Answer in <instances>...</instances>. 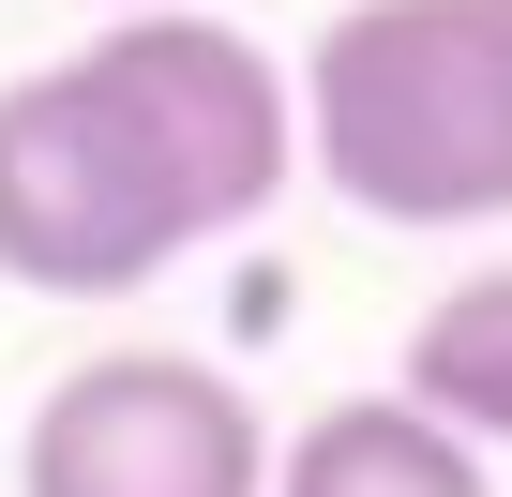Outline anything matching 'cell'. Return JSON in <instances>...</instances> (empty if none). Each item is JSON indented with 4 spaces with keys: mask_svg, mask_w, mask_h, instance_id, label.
<instances>
[{
    "mask_svg": "<svg viewBox=\"0 0 512 497\" xmlns=\"http://www.w3.org/2000/svg\"><path fill=\"white\" fill-rule=\"evenodd\" d=\"M302 166L287 61L226 16H106L91 46L0 76V272L31 302H121L241 241Z\"/></svg>",
    "mask_w": 512,
    "mask_h": 497,
    "instance_id": "6da1fadb",
    "label": "cell"
},
{
    "mask_svg": "<svg viewBox=\"0 0 512 497\" xmlns=\"http://www.w3.org/2000/svg\"><path fill=\"white\" fill-rule=\"evenodd\" d=\"M302 166L377 226L512 211V0H347L302 46Z\"/></svg>",
    "mask_w": 512,
    "mask_h": 497,
    "instance_id": "7a4b0ae2",
    "label": "cell"
},
{
    "mask_svg": "<svg viewBox=\"0 0 512 497\" xmlns=\"http://www.w3.org/2000/svg\"><path fill=\"white\" fill-rule=\"evenodd\" d=\"M16 497H272V422L226 362L106 347L31 407Z\"/></svg>",
    "mask_w": 512,
    "mask_h": 497,
    "instance_id": "3957f363",
    "label": "cell"
},
{
    "mask_svg": "<svg viewBox=\"0 0 512 497\" xmlns=\"http://www.w3.org/2000/svg\"><path fill=\"white\" fill-rule=\"evenodd\" d=\"M272 497H497V467L452 422H422L407 392H347L272 452Z\"/></svg>",
    "mask_w": 512,
    "mask_h": 497,
    "instance_id": "277c9868",
    "label": "cell"
},
{
    "mask_svg": "<svg viewBox=\"0 0 512 497\" xmlns=\"http://www.w3.org/2000/svg\"><path fill=\"white\" fill-rule=\"evenodd\" d=\"M392 392H407L422 422H452L467 452H512V272H467V287H437V317L407 332Z\"/></svg>",
    "mask_w": 512,
    "mask_h": 497,
    "instance_id": "5b68a950",
    "label": "cell"
},
{
    "mask_svg": "<svg viewBox=\"0 0 512 497\" xmlns=\"http://www.w3.org/2000/svg\"><path fill=\"white\" fill-rule=\"evenodd\" d=\"M106 16H211V0H106Z\"/></svg>",
    "mask_w": 512,
    "mask_h": 497,
    "instance_id": "8992f818",
    "label": "cell"
}]
</instances>
